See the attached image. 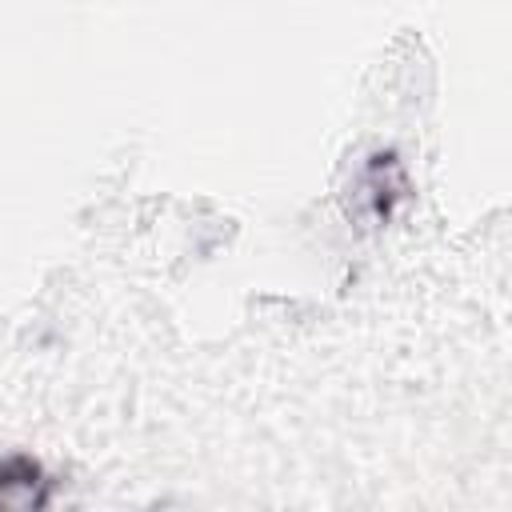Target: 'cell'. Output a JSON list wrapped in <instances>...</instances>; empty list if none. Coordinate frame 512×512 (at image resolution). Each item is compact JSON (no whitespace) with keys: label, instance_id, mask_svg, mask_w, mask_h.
<instances>
[{"label":"cell","instance_id":"obj_1","mask_svg":"<svg viewBox=\"0 0 512 512\" xmlns=\"http://www.w3.org/2000/svg\"><path fill=\"white\" fill-rule=\"evenodd\" d=\"M48 496L52 480L32 456H0V512L44 508Z\"/></svg>","mask_w":512,"mask_h":512}]
</instances>
